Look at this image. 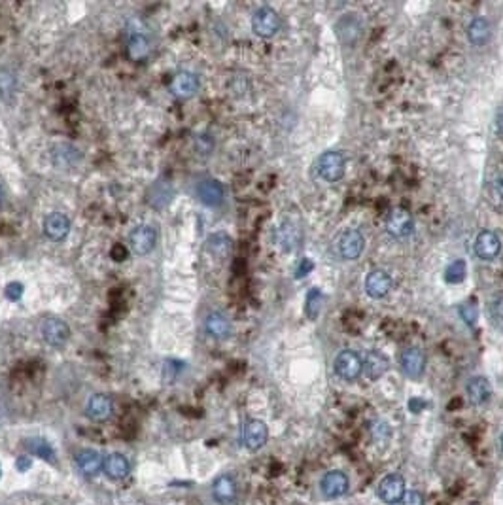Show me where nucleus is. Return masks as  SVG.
Listing matches in <instances>:
<instances>
[{"label":"nucleus","instance_id":"2","mask_svg":"<svg viewBox=\"0 0 503 505\" xmlns=\"http://www.w3.org/2000/svg\"><path fill=\"white\" fill-rule=\"evenodd\" d=\"M252 29L257 36L262 38H271V36L277 35V30L280 29V17L278 14L269 6H263L259 10H255L254 17H252Z\"/></svg>","mask_w":503,"mask_h":505},{"label":"nucleus","instance_id":"30","mask_svg":"<svg viewBox=\"0 0 503 505\" xmlns=\"http://www.w3.org/2000/svg\"><path fill=\"white\" fill-rule=\"evenodd\" d=\"M322 292L318 288H312L311 292L307 293L305 299V313L311 320H316L318 318L320 311H322Z\"/></svg>","mask_w":503,"mask_h":505},{"label":"nucleus","instance_id":"44","mask_svg":"<svg viewBox=\"0 0 503 505\" xmlns=\"http://www.w3.org/2000/svg\"><path fill=\"white\" fill-rule=\"evenodd\" d=\"M17 468H19L21 471H25L30 468V460H28V456H21V458L17 460Z\"/></svg>","mask_w":503,"mask_h":505},{"label":"nucleus","instance_id":"15","mask_svg":"<svg viewBox=\"0 0 503 505\" xmlns=\"http://www.w3.org/2000/svg\"><path fill=\"white\" fill-rule=\"evenodd\" d=\"M199 89V80L192 72H178L170 82V91L180 99H190Z\"/></svg>","mask_w":503,"mask_h":505},{"label":"nucleus","instance_id":"27","mask_svg":"<svg viewBox=\"0 0 503 505\" xmlns=\"http://www.w3.org/2000/svg\"><path fill=\"white\" fill-rule=\"evenodd\" d=\"M102 456L99 452H95V450H82L78 454V466L80 470L84 471L85 475H95V473H99L102 470Z\"/></svg>","mask_w":503,"mask_h":505},{"label":"nucleus","instance_id":"6","mask_svg":"<svg viewBox=\"0 0 503 505\" xmlns=\"http://www.w3.org/2000/svg\"><path fill=\"white\" fill-rule=\"evenodd\" d=\"M363 246H365V241H363V235L358 229H348L339 237V256L342 259H348V261L358 259L362 256Z\"/></svg>","mask_w":503,"mask_h":505},{"label":"nucleus","instance_id":"41","mask_svg":"<svg viewBox=\"0 0 503 505\" xmlns=\"http://www.w3.org/2000/svg\"><path fill=\"white\" fill-rule=\"evenodd\" d=\"M492 314H494V318L496 320H503V295L494 301V305H492Z\"/></svg>","mask_w":503,"mask_h":505},{"label":"nucleus","instance_id":"38","mask_svg":"<svg viewBox=\"0 0 503 505\" xmlns=\"http://www.w3.org/2000/svg\"><path fill=\"white\" fill-rule=\"evenodd\" d=\"M180 369H182V363L180 362H167L165 363V378H167V380L176 378L178 371Z\"/></svg>","mask_w":503,"mask_h":505},{"label":"nucleus","instance_id":"23","mask_svg":"<svg viewBox=\"0 0 503 505\" xmlns=\"http://www.w3.org/2000/svg\"><path fill=\"white\" fill-rule=\"evenodd\" d=\"M172 185L167 180H159L156 184L149 187L148 192V203L152 207L163 208L165 205H169V201L172 199Z\"/></svg>","mask_w":503,"mask_h":505},{"label":"nucleus","instance_id":"31","mask_svg":"<svg viewBox=\"0 0 503 505\" xmlns=\"http://www.w3.org/2000/svg\"><path fill=\"white\" fill-rule=\"evenodd\" d=\"M466 273H468L466 261L464 259H456V261H452L445 269V280H447L448 284H458V282H461L466 278Z\"/></svg>","mask_w":503,"mask_h":505},{"label":"nucleus","instance_id":"34","mask_svg":"<svg viewBox=\"0 0 503 505\" xmlns=\"http://www.w3.org/2000/svg\"><path fill=\"white\" fill-rule=\"evenodd\" d=\"M458 313H460L461 320L466 322L468 326H475L477 324V318H479V311H477V305L475 303H461L458 306Z\"/></svg>","mask_w":503,"mask_h":505},{"label":"nucleus","instance_id":"3","mask_svg":"<svg viewBox=\"0 0 503 505\" xmlns=\"http://www.w3.org/2000/svg\"><path fill=\"white\" fill-rule=\"evenodd\" d=\"M363 362L358 352L352 350H342L339 356L335 358V373L342 380H356L362 375Z\"/></svg>","mask_w":503,"mask_h":505},{"label":"nucleus","instance_id":"4","mask_svg":"<svg viewBox=\"0 0 503 505\" xmlns=\"http://www.w3.org/2000/svg\"><path fill=\"white\" fill-rule=\"evenodd\" d=\"M376 494H378V498L383 499L384 504H388V505H394V504H397V502H401L405 496L403 477L397 475V473L386 475L383 481L378 483Z\"/></svg>","mask_w":503,"mask_h":505},{"label":"nucleus","instance_id":"45","mask_svg":"<svg viewBox=\"0 0 503 505\" xmlns=\"http://www.w3.org/2000/svg\"><path fill=\"white\" fill-rule=\"evenodd\" d=\"M494 187H496V192L500 197H503V174H500L496 178V182H494Z\"/></svg>","mask_w":503,"mask_h":505},{"label":"nucleus","instance_id":"29","mask_svg":"<svg viewBox=\"0 0 503 505\" xmlns=\"http://www.w3.org/2000/svg\"><path fill=\"white\" fill-rule=\"evenodd\" d=\"M299 239H301V231H299L298 226H293L291 221H286L282 228L278 229V241H280L284 250L295 248Z\"/></svg>","mask_w":503,"mask_h":505},{"label":"nucleus","instance_id":"33","mask_svg":"<svg viewBox=\"0 0 503 505\" xmlns=\"http://www.w3.org/2000/svg\"><path fill=\"white\" fill-rule=\"evenodd\" d=\"M15 89V76L6 68H0V99L10 97Z\"/></svg>","mask_w":503,"mask_h":505},{"label":"nucleus","instance_id":"26","mask_svg":"<svg viewBox=\"0 0 503 505\" xmlns=\"http://www.w3.org/2000/svg\"><path fill=\"white\" fill-rule=\"evenodd\" d=\"M468 38L473 46H482L490 38V23L484 17H475L468 25Z\"/></svg>","mask_w":503,"mask_h":505},{"label":"nucleus","instance_id":"14","mask_svg":"<svg viewBox=\"0 0 503 505\" xmlns=\"http://www.w3.org/2000/svg\"><path fill=\"white\" fill-rule=\"evenodd\" d=\"M44 233L51 241H63L71 233V220L61 212H51L44 221Z\"/></svg>","mask_w":503,"mask_h":505},{"label":"nucleus","instance_id":"19","mask_svg":"<svg viewBox=\"0 0 503 505\" xmlns=\"http://www.w3.org/2000/svg\"><path fill=\"white\" fill-rule=\"evenodd\" d=\"M469 401L473 405H484L492 396V386H490L488 378L484 377H473L466 386Z\"/></svg>","mask_w":503,"mask_h":505},{"label":"nucleus","instance_id":"8","mask_svg":"<svg viewBox=\"0 0 503 505\" xmlns=\"http://www.w3.org/2000/svg\"><path fill=\"white\" fill-rule=\"evenodd\" d=\"M42 337L50 347L59 349V347H63L64 342L68 341L71 327L66 326L63 320H59V318H48L42 326Z\"/></svg>","mask_w":503,"mask_h":505},{"label":"nucleus","instance_id":"9","mask_svg":"<svg viewBox=\"0 0 503 505\" xmlns=\"http://www.w3.org/2000/svg\"><path fill=\"white\" fill-rule=\"evenodd\" d=\"M401 369L407 377L420 378L426 369V356L420 349H405L401 352Z\"/></svg>","mask_w":503,"mask_h":505},{"label":"nucleus","instance_id":"40","mask_svg":"<svg viewBox=\"0 0 503 505\" xmlns=\"http://www.w3.org/2000/svg\"><path fill=\"white\" fill-rule=\"evenodd\" d=\"M110 256H112L113 261H123V259L127 257V248L121 246V244H116L112 248V254H110Z\"/></svg>","mask_w":503,"mask_h":505},{"label":"nucleus","instance_id":"18","mask_svg":"<svg viewBox=\"0 0 503 505\" xmlns=\"http://www.w3.org/2000/svg\"><path fill=\"white\" fill-rule=\"evenodd\" d=\"M197 195L206 207H218L223 201V185L218 180H203L197 185Z\"/></svg>","mask_w":503,"mask_h":505},{"label":"nucleus","instance_id":"20","mask_svg":"<svg viewBox=\"0 0 503 505\" xmlns=\"http://www.w3.org/2000/svg\"><path fill=\"white\" fill-rule=\"evenodd\" d=\"M388 367H390L388 358L381 354V352H376V350L367 352V356L363 360V371H365V375L371 380H378L388 371Z\"/></svg>","mask_w":503,"mask_h":505},{"label":"nucleus","instance_id":"11","mask_svg":"<svg viewBox=\"0 0 503 505\" xmlns=\"http://www.w3.org/2000/svg\"><path fill=\"white\" fill-rule=\"evenodd\" d=\"M320 488H322V494H324L326 498L329 499L340 498V496H345L348 490L347 475L340 473V471H329V473H326L324 479H322Z\"/></svg>","mask_w":503,"mask_h":505},{"label":"nucleus","instance_id":"35","mask_svg":"<svg viewBox=\"0 0 503 505\" xmlns=\"http://www.w3.org/2000/svg\"><path fill=\"white\" fill-rule=\"evenodd\" d=\"M6 297L12 301H19L23 297V284L19 282H10L6 286Z\"/></svg>","mask_w":503,"mask_h":505},{"label":"nucleus","instance_id":"10","mask_svg":"<svg viewBox=\"0 0 503 505\" xmlns=\"http://www.w3.org/2000/svg\"><path fill=\"white\" fill-rule=\"evenodd\" d=\"M267 437H269V430L265 426V422H262V420H250V422H246L244 432H242V441H244V445L250 450L262 448L267 443Z\"/></svg>","mask_w":503,"mask_h":505},{"label":"nucleus","instance_id":"25","mask_svg":"<svg viewBox=\"0 0 503 505\" xmlns=\"http://www.w3.org/2000/svg\"><path fill=\"white\" fill-rule=\"evenodd\" d=\"M102 470L110 479H123V477H127L131 466L123 454H110L102 463Z\"/></svg>","mask_w":503,"mask_h":505},{"label":"nucleus","instance_id":"39","mask_svg":"<svg viewBox=\"0 0 503 505\" xmlns=\"http://www.w3.org/2000/svg\"><path fill=\"white\" fill-rule=\"evenodd\" d=\"M373 434H375L376 439L381 441V435H384V437H388V435H390V428H388L386 422H376L375 428H373Z\"/></svg>","mask_w":503,"mask_h":505},{"label":"nucleus","instance_id":"43","mask_svg":"<svg viewBox=\"0 0 503 505\" xmlns=\"http://www.w3.org/2000/svg\"><path fill=\"white\" fill-rule=\"evenodd\" d=\"M496 129L500 135H503V104L497 108V112H496Z\"/></svg>","mask_w":503,"mask_h":505},{"label":"nucleus","instance_id":"17","mask_svg":"<svg viewBox=\"0 0 503 505\" xmlns=\"http://www.w3.org/2000/svg\"><path fill=\"white\" fill-rule=\"evenodd\" d=\"M85 413H87L89 419L97 420V422L108 420L113 413L112 399L108 398V396H104V394H97V396H93V398L87 401Z\"/></svg>","mask_w":503,"mask_h":505},{"label":"nucleus","instance_id":"47","mask_svg":"<svg viewBox=\"0 0 503 505\" xmlns=\"http://www.w3.org/2000/svg\"><path fill=\"white\" fill-rule=\"evenodd\" d=\"M502 447H503V435H502Z\"/></svg>","mask_w":503,"mask_h":505},{"label":"nucleus","instance_id":"46","mask_svg":"<svg viewBox=\"0 0 503 505\" xmlns=\"http://www.w3.org/2000/svg\"><path fill=\"white\" fill-rule=\"evenodd\" d=\"M0 205H2V190H0Z\"/></svg>","mask_w":503,"mask_h":505},{"label":"nucleus","instance_id":"32","mask_svg":"<svg viewBox=\"0 0 503 505\" xmlns=\"http://www.w3.org/2000/svg\"><path fill=\"white\" fill-rule=\"evenodd\" d=\"M27 447L33 454L40 456V458H46L48 462H53V458H55L53 448H51V445L46 441V439H30V441L27 443Z\"/></svg>","mask_w":503,"mask_h":505},{"label":"nucleus","instance_id":"37","mask_svg":"<svg viewBox=\"0 0 503 505\" xmlns=\"http://www.w3.org/2000/svg\"><path fill=\"white\" fill-rule=\"evenodd\" d=\"M401 505H424V498H422V494L417 490L412 492H407L401 499Z\"/></svg>","mask_w":503,"mask_h":505},{"label":"nucleus","instance_id":"7","mask_svg":"<svg viewBox=\"0 0 503 505\" xmlns=\"http://www.w3.org/2000/svg\"><path fill=\"white\" fill-rule=\"evenodd\" d=\"M386 229L388 233L397 239L409 237L414 229V220H412L411 212H407L405 208H394L386 220Z\"/></svg>","mask_w":503,"mask_h":505},{"label":"nucleus","instance_id":"22","mask_svg":"<svg viewBox=\"0 0 503 505\" xmlns=\"http://www.w3.org/2000/svg\"><path fill=\"white\" fill-rule=\"evenodd\" d=\"M214 498L220 504H229L237 496V483L231 475H221L214 483Z\"/></svg>","mask_w":503,"mask_h":505},{"label":"nucleus","instance_id":"5","mask_svg":"<svg viewBox=\"0 0 503 505\" xmlns=\"http://www.w3.org/2000/svg\"><path fill=\"white\" fill-rule=\"evenodd\" d=\"M129 242H131V250L135 252L136 256H146L156 246V229L152 228V226H138V228L131 231Z\"/></svg>","mask_w":503,"mask_h":505},{"label":"nucleus","instance_id":"48","mask_svg":"<svg viewBox=\"0 0 503 505\" xmlns=\"http://www.w3.org/2000/svg\"><path fill=\"white\" fill-rule=\"evenodd\" d=\"M0 473H2V470H0Z\"/></svg>","mask_w":503,"mask_h":505},{"label":"nucleus","instance_id":"36","mask_svg":"<svg viewBox=\"0 0 503 505\" xmlns=\"http://www.w3.org/2000/svg\"><path fill=\"white\" fill-rule=\"evenodd\" d=\"M312 269H314V264H312L309 257H303V259L299 261L298 269H295V278L307 277V275H309Z\"/></svg>","mask_w":503,"mask_h":505},{"label":"nucleus","instance_id":"24","mask_svg":"<svg viewBox=\"0 0 503 505\" xmlns=\"http://www.w3.org/2000/svg\"><path fill=\"white\" fill-rule=\"evenodd\" d=\"M231 248H233V241L226 233H212L208 237V241H206V250L218 259H223V257L229 256Z\"/></svg>","mask_w":503,"mask_h":505},{"label":"nucleus","instance_id":"12","mask_svg":"<svg viewBox=\"0 0 503 505\" xmlns=\"http://www.w3.org/2000/svg\"><path fill=\"white\" fill-rule=\"evenodd\" d=\"M500 250H502V241L494 231H481L479 233L475 241V252L481 259H484V261L494 259L500 254Z\"/></svg>","mask_w":503,"mask_h":505},{"label":"nucleus","instance_id":"21","mask_svg":"<svg viewBox=\"0 0 503 505\" xmlns=\"http://www.w3.org/2000/svg\"><path fill=\"white\" fill-rule=\"evenodd\" d=\"M205 326H206V331H208V335L210 337H214V339H227L229 335H231V322H229V318H227L226 314L223 313H210L208 316H206V322H205Z\"/></svg>","mask_w":503,"mask_h":505},{"label":"nucleus","instance_id":"16","mask_svg":"<svg viewBox=\"0 0 503 505\" xmlns=\"http://www.w3.org/2000/svg\"><path fill=\"white\" fill-rule=\"evenodd\" d=\"M127 50L131 59H135V61H144V59L149 55V50H152L148 35H146L142 29H129Z\"/></svg>","mask_w":503,"mask_h":505},{"label":"nucleus","instance_id":"42","mask_svg":"<svg viewBox=\"0 0 503 505\" xmlns=\"http://www.w3.org/2000/svg\"><path fill=\"white\" fill-rule=\"evenodd\" d=\"M424 407H426V401H422V399H419V398H412L411 401H409V409H411V413H420Z\"/></svg>","mask_w":503,"mask_h":505},{"label":"nucleus","instance_id":"1","mask_svg":"<svg viewBox=\"0 0 503 505\" xmlns=\"http://www.w3.org/2000/svg\"><path fill=\"white\" fill-rule=\"evenodd\" d=\"M316 171L318 176L326 182H337L342 178L345 174V157L340 152H326L318 157V163H316Z\"/></svg>","mask_w":503,"mask_h":505},{"label":"nucleus","instance_id":"13","mask_svg":"<svg viewBox=\"0 0 503 505\" xmlns=\"http://www.w3.org/2000/svg\"><path fill=\"white\" fill-rule=\"evenodd\" d=\"M392 288V278L390 275L383 269H375L369 273L365 277V292L373 299L384 297L386 293L390 292Z\"/></svg>","mask_w":503,"mask_h":505},{"label":"nucleus","instance_id":"28","mask_svg":"<svg viewBox=\"0 0 503 505\" xmlns=\"http://www.w3.org/2000/svg\"><path fill=\"white\" fill-rule=\"evenodd\" d=\"M80 159V152L71 144H59L53 149V163L59 167H72Z\"/></svg>","mask_w":503,"mask_h":505}]
</instances>
